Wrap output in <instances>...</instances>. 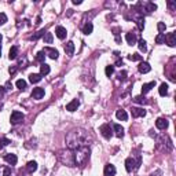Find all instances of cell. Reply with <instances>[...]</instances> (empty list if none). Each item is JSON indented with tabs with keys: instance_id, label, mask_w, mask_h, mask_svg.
<instances>
[{
	"instance_id": "cell-1",
	"label": "cell",
	"mask_w": 176,
	"mask_h": 176,
	"mask_svg": "<svg viewBox=\"0 0 176 176\" xmlns=\"http://www.w3.org/2000/svg\"><path fill=\"white\" fill-rule=\"evenodd\" d=\"M88 134L87 131L81 128H77V129H73L66 136V145L70 150H76L79 147H84V146L88 145Z\"/></svg>"
},
{
	"instance_id": "cell-2",
	"label": "cell",
	"mask_w": 176,
	"mask_h": 176,
	"mask_svg": "<svg viewBox=\"0 0 176 176\" xmlns=\"http://www.w3.org/2000/svg\"><path fill=\"white\" fill-rule=\"evenodd\" d=\"M74 160H76V165L79 167H84L87 161L90 160V147L84 146V147H79L74 150Z\"/></svg>"
},
{
	"instance_id": "cell-3",
	"label": "cell",
	"mask_w": 176,
	"mask_h": 176,
	"mask_svg": "<svg viewBox=\"0 0 176 176\" xmlns=\"http://www.w3.org/2000/svg\"><path fill=\"white\" fill-rule=\"evenodd\" d=\"M59 161L62 164L68 165V167H76V160H74V150H62L59 151V156H58Z\"/></svg>"
},
{
	"instance_id": "cell-4",
	"label": "cell",
	"mask_w": 176,
	"mask_h": 176,
	"mask_svg": "<svg viewBox=\"0 0 176 176\" xmlns=\"http://www.w3.org/2000/svg\"><path fill=\"white\" fill-rule=\"evenodd\" d=\"M99 131H101L102 136H103L105 139H110V138L113 136V127L110 125V124H103V125H101Z\"/></svg>"
},
{
	"instance_id": "cell-5",
	"label": "cell",
	"mask_w": 176,
	"mask_h": 176,
	"mask_svg": "<svg viewBox=\"0 0 176 176\" xmlns=\"http://www.w3.org/2000/svg\"><path fill=\"white\" fill-rule=\"evenodd\" d=\"M24 118H25L24 113H21V112H18V110H15V112H13V113H11L10 123L13 124V125H16V124L22 123V121H24Z\"/></svg>"
},
{
	"instance_id": "cell-6",
	"label": "cell",
	"mask_w": 176,
	"mask_h": 176,
	"mask_svg": "<svg viewBox=\"0 0 176 176\" xmlns=\"http://www.w3.org/2000/svg\"><path fill=\"white\" fill-rule=\"evenodd\" d=\"M125 169L127 172H132V170H136V162L132 157H128L125 160Z\"/></svg>"
},
{
	"instance_id": "cell-7",
	"label": "cell",
	"mask_w": 176,
	"mask_h": 176,
	"mask_svg": "<svg viewBox=\"0 0 176 176\" xmlns=\"http://www.w3.org/2000/svg\"><path fill=\"white\" fill-rule=\"evenodd\" d=\"M43 52L44 54H47L51 59H58V57H59V52L57 51V50H54V48H51V47H46V48L43 50Z\"/></svg>"
},
{
	"instance_id": "cell-8",
	"label": "cell",
	"mask_w": 176,
	"mask_h": 176,
	"mask_svg": "<svg viewBox=\"0 0 176 176\" xmlns=\"http://www.w3.org/2000/svg\"><path fill=\"white\" fill-rule=\"evenodd\" d=\"M165 41L169 47H175L176 46V35L175 32H170L168 35H165Z\"/></svg>"
},
{
	"instance_id": "cell-9",
	"label": "cell",
	"mask_w": 176,
	"mask_h": 176,
	"mask_svg": "<svg viewBox=\"0 0 176 176\" xmlns=\"http://www.w3.org/2000/svg\"><path fill=\"white\" fill-rule=\"evenodd\" d=\"M168 124H169V123H168L167 118H162V117L157 118V121H156V127L158 129H161V131H162V129H167L168 128Z\"/></svg>"
},
{
	"instance_id": "cell-10",
	"label": "cell",
	"mask_w": 176,
	"mask_h": 176,
	"mask_svg": "<svg viewBox=\"0 0 176 176\" xmlns=\"http://www.w3.org/2000/svg\"><path fill=\"white\" fill-rule=\"evenodd\" d=\"M105 176H114L116 175V167L113 164H106L105 165Z\"/></svg>"
},
{
	"instance_id": "cell-11",
	"label": "cell",
	"mask_w": 176,
	"mask_h": 176,
	"mask_svg": "<svg viewBox=\"0 0 176 176\" xmlns=\"http://www.w3.org/2000/svg\"><path fill=\"white\" fill-rule=\"evenodd\" d=\"M43 96H44V88H40V87L33 88V91H32V98L33 99H41Z\"/></svg>"
},
{
	"instance_id": "cell-12",
	"label": "cell",
	"mask_w": 176,
	"mask_h": 176,
	"mask_svg": "<svg viewBox=\"0 0 176 176\" xmlns=\"http://www.w3.org/2000/svg\"><path fill=\"white\" fill-rule=\"evenodd\" d=\"M55 35H57L58 38H61V40H63V38L66 37V35H68V32H66V29L63 26H57V29H55Z\"/></svg>"
},
{
	"instance_id": "cell-13",
	"label": "cell",
	"mask_w": 176,
	"mask_h": 176,
	"mask_svg": "<svg viewBox=\"0 0 176 176\" xmlns=\"http://www.w3.org/2000/svg\"><path fill=\"white\" fill-rule=\"evenodd\" d=\"M138 70L140 72V73H148V72L151 70V66H150V63H147V62H140L139 63V66H138Z\"/></svg>"
},
{
	"instance_id": "cell-14",
	"label": "cell",
	"mask_w": 176,
	"mask_h": 176,
	"mask_svg": "<svg viewBox=\"0 0 176 176\" xmlns=\"http://www.w3.org/2000/svg\"><path fill=\"white\" fill-rule=\"evenodd\" d=\"M125 40L127 43L129 44V46H135L136 44V35H135L134 32H129L125 35Z\"/></svg>"
},
{
	"instance_id": "cell-15",
	"label": "cell",
	"mask_w": 176,
	"mask_h": 176,
	"mask_svg": "<svg viewBox=\"0 0 176 176\" xmlns=\"http://www.w3.org/2000/svg\"><path fill=\"white\" fill-rule=\"evenodd\" d=\"M79 106H80L79 99H73L70 103L66 105V110H68V112H74V110H77V107H79Z\"/></svg>"
},
{
	"instance_id": "cell-16",
	"label": "cell",
	"mask_w": 176,
	"mask_h": 176,
	"mask_svg": "<svg viewBox=\"0 0 176 176\" xmlns=\"http://www.w3.org/2000/svg\"><path fill=\"white\" fill-rule=\"evenodd\" d=\"M146 116V110L140 109V107H132V117H145Z\"/></svg>"
},
{
	"instance_id": "cell-17",
	"label": "cell",
	"mask_w": 176,
	"mask_h": 176,
	"mask_svg": "<svg viewBox=\"0 0 176 176\" xmlns=\"http://www.w3.org/2000/svg\"><path fill=\"white\" fill-rule=\"evenodd\" d=\"M4 160H6V162H8L10 165H15V164H16V161H18L16 156H15V154H13V153L6 154V156H4Z\"/></svg>"
},
{
	"instance_id": "cell-18",
	"label": "cell",
	"mask_w": 176,
	"mask_h": 176,
	"mask_svg": "<svg viewBox=\"0 0 176 176\" xmlns=\"http://www.w3.org/2000/svg\"><path fill=\"white\" fill-rule=\"evenodd\" d=\"M116 117H117L118 120H121V121L128 120V114H127V112L124 109H118L117 112H116Z\"/></svg>"
},
{
	"instance_id": "cell-19",
	"label": "cell",
	"mask_w": 176,
	"mask_h": 176,
	"mask_svg": "<svg viewBox=\"0 0 176 176\" xmlns=\"http://www.w3.org/2000/svg\"><path fill=\"white\" fill-rule=\"evenodd\" d=\"M156 87V81H150V82H146V84L142 85V95H145V94H147L148 91L151 90V88Z\"/></svg>"
},
{
	"instance_id": "cell-20",
	"label": "cell",
	"mask_w": 176,
	"mask_h": 176,
	"mask_svg": "<svg viewBox=\"0 0 176 176\" xmlns=\"http://www.w3.org/2000/svg\"><path fill=\"white\" fill-rule=\"evenodd\" d=\"M65 52L69 55V57H72L74 52V43L73 41H68V43L65 44Z\"/></svg>"
},
{
	"instance_id": "cell-21",
	"label": "cell",
	"mask_w": 176,
	"mask_h": 176,
	"mask_svg": "<svg viewBox=\"0 0 176 176\" xmlns=\"http://www.w3.org/2000/svg\"><path fill=\"white\" fill-rule=\"evenodd\" d=\"M26 170L29 173L36 172V170H37V162H36V161H29L26 164Z\"/></svg>"
},
{
	"instance_id": "cell-22",
	"label": "cell",
	"mask_w": 176,
	"mask_h": 176,
	"mask_svg": "<svg viewBox=\"0 0 176 176\" xmlns=\"http://www.w3.org/2000/svg\"><path fill=\"white\" fill-rule=\"evenodd\" d=\"M113 131L116 132V135H117L118 138L124 136V128L120 125V124H114V125H113Z\"/></svg>"
},
{
	"instance_id": "cell-23",
	"label": "cell",
	"mask_w": 176,
	"mask_h": 176,
	"mask_svg": "<svg viewBox=\"0 0 176 176\" xmlns=\"http://www.w3.org/2000/svg\"><path fill=\"white\" fill-rule=\"evenodd\" d=\"M92 30H94V25L91 24V22H87V24L82 26V33H84V35H91Z\"/></svg>"
},
{
	"instance_id": "cell-24",
	"label": "cell",
	"mask_w": 176,
	"mask_h": 176,
	"mask_svg": "<svg viewBox=\"0 0 176 176\" xmlns=\"http://www.w3.org/2000/svg\"><path fill=\"white\" fill-rule=\"evenodd\" d=\"M143 6H145V11H146V13H153V11L157 10V6L154 4V3H151V2L145 3Z\"/></svg>"
},
{
	"instance_id": "cell-25",
	"label": "cell",
	"mask_w": 176,
	"mask_h": 176,
	"mask_svg": "<svg viewBox=\"0 0 176 176\" xmlns=\"http://www.w3.org/2000/svg\"><path fill=\"white\" fill-rule=\"evenodd\" d=\"M50 72H51L50 65H47V63H41V66H40V74L41 76H47Z\"/></svg>"
},
{
	"instance_id": "cell-26",
	"label": "cell",
	"mask_w": 176,
	"mask_h": 176,
	"mask_svg": "<svg viewBox=\"0 0 176 176\" xmlns=\"http://www.w3.org/2000/svg\"><path fill=\"white\" fill-rule=\"evenodd\" d=\"M16 57H18V47L13 46L10 48V52H8V58H10V59H15Z\"/></svg>"
},
{
	"instance_id": "cell-27",
	"label": "cell",
	"mask_w": 176,
	"mask_h": 176,
	"mask_svg": "<svg viewBox=\"0 0 176 176\" xmlns=\"http://www.w3.org/2000/svg\"><path fill=\"white\" fill-rule=\"evenodd\" d=\"M40 80H41V74H38V73H32L29 76V81L32 82V84L33 82H38Z\"/></svg>"
},
{
	"instance_id": "cell-28",
	"label": "cell",
	"mask_w": 176,
	"mask_h": 176,
	"mask_svg": "<svg viewBox=\"0 0 176 176\" xmlns=\"http://www.w3.org/2000/svg\"><path fill=\"white\" fill-rule=\"evenodd\" d=\"M158 92H160V95H161V96L167 95V94H168V84L162 82V84L160 85V88H158Z\"/></svg>"
},
{
	"instance_id": "cell-29",
	"label": "cell",
	"mask_w": 176,
	"mask_h": 176,
	"mask_svg": "<svg viewBox=\"0 0 176 176\" xmlns=\"http://www.w3.org/2000/svg\"><path fill=\"white\" fill-rule=\"evenodd\" d=\"M15 85H16V88H18V90H21V91L26 90V81H25V80H22V79H19L18 81L15 82Z\"/></svg>"
},
{
	"instance_id": "cell-30",
	"label": "cell",
	"mask_w": 176,
	"mask_h": 176,
	"mask_svg": "<svg viewBox=\"0 0 176 176\" xmlns=\"http://www.w3.org/2000/svg\"><path fill=\"white\" fill-rule=\"evenodd\" d=\"M43 40H44V43H46V44H51L52 40H54V37H52V33L46 32V35L43 36Z\"/></svg>"
},
{
	"instance_id": "cell-31",
	"label": "cell",
	"mask_w": 176,
	"mask_h": 176,
	"mask_svg": "<svg viewBox=\"0 0 176 176\" xmlns=\"http://www.w3.org/2000/svg\"><path fill=\"white\" fill-rule=\"evenodd\" d=\"M138 46H139V50H140L142 52H146V51H147V43H146L143 38H140V40H139Z\"/></svg>"
},
{
	"instance_id": "cell-32",
	"label": "cell",
	"mask_w": 176,
	"mask_h": 176,
	"mask_svg": "<svg viewBox=\"0 0 176 176\" xmlns=\"http://www.w3.org/2000/svg\"><path fill=\"white\" fill-rule=\"evenodd\" d=\"M156 43L157 44H164L165 43V33H158L156 36Z\"/></svg>"
},
{
	"instance_id": "cell-33",
	"label": "cell",
	"mask_w": 176,
	"mask_h": 176,
	"mask_svg": "<svg viewBox=\"0 0 176 176\" xmlns=\"http://www.w3.org/2000/svg\"><path fill=\"white\" fill-rule=\"evenodd\" d=\"M136 24H138V28H139V30H143V29H145V18H143V16H139V18H136Z\"/></svg>"
},
{
	"instance_id": "cell-34",
	"label": "cell",
	"mask_w": 176,
	"mask_h": 176,
	"mask_svg": "<svg viewBox=\"0 0 176 176\" xmlns=\"http://www.w3.org/2000/svg\"><path fill=\"white\" fill-rule=\"evenodd\" d=\"M44 59H46V54H44L43 51H40V52H37V54H36V61H37V62L44 63Z\"/></svg>"
},
{
	"instance_id": "cell-35",
	"label": "cell",
	"mask_w": 176,
	"mask_h": 176,
	"mask_svg": "<svg viewBox=\"0 0 176 176\" xmlns=\"http://www.w3.org/2000/svg\"><path fill=\"white\" fill-rule=\"evenodd\" d=\"M10 139H7V138H2V139H0V150H3V148L6 147V146H8L10 145Z\"/></svg>"
},
{
	"instance_id": "cell-36",
	"label": "cell",
	"mask_w": 176,
	"mask_h": 176,
	"mask_svg": "<svg viewBox=\"0 0 176 176\" xmlns=\"http://www.w3.org/2000/svg\"><path fill=\"white\" fill-rule=\"evenodd\" d=\"M134 101L136 102V103H139V105H146V103H147V101H146V98L143 95L142 96H135Z\"/></svg>"
},
{
	"instance_id": "cell-37",
	"label": "cell",
	"mask_w": 176,
	"mask_h": 176,
	"mask_svg": "<svg viewBox=\"0 0 176 176\" xmlns=\"http://www.w3.org/2000/svg\"><path fill=\"white\" fill-rule=\"evenodd\" d=\"M46 35V32H44V29H41V30H38L36 35H33L32 37H30V40H37V38H40V37H43V36Z\"/></svg>"
},
{
	"instance_id": "cell-38",
	"label": "cell",
	"mask_w": 176,
	"mask_h": 176,
	"mask_svg": "<svg viewBox=\"0 0 176 176\" xmlns=\"http://www.w3.org/2000/svg\"><path fill=\"white\" fill-rule=\"evenodd\" d=\"M105 73H106V76H107V77H110L113 73H114V66H113V65L106 66V69H105Z\"/></svg>"
},
{
	"instance_id": "cell-39",
	"label": "cell",
	"mask_w": 176,
	"mask_h": 176,
	"mask_svg": "<svg viewBox=\"0 0 176 176\" xmlns=\"http://www.w3.org/2000/svg\"><path fill=\"white\" fill-rule=\"evenodd\" d=\"M128 59H129V61H142V55H139V54L128 55Z\"/></svg>"
},
{
	"instance_id": "cell-40",
	"label": "cell",
	"mask_w": 176,
	"mask_h": 176,
	"mask_svg": "<svg viewBox=\"0 0 176 176\" xmlns=\"http://www.w3.org/2000/svg\"><path fill=\"white\" fill-rule=\"evenodd\" d=\"M157 29H158L160 33H164L165 29H167V25H165L164 22H158V25H157Z\"/></svg>"
},
{
	"instance_id": "cell-41",
	"label": "cell",
	"mask_w": 176,
	"mask_h": 176,
	"mask_svg": "<svg viewBox=\"0 0 176 176\" xmlns=\"http://www.w3.org/2000/svg\"><path fill=\"white\" fill-rule=\"evenodd\" d=\"M117 79L120 80V81H124V80L127 79V72H125V70L120 72V73H118V77H117Z\"/></svg>"
},
{
	"instance_id": "cell-42",
	"label": "cell",
	"mask_w": 176,
	"mask_h": 176,
	"mask_svg": "<svg viewBox=\"0 0 176 176\" xmlns=\"http://www.w3.org/2000/svg\"><path fill=\"white\" fill-rule=\"evenodd\" d=\"M7 22V15L4 13H0V25H4Z\"/></svg>"
},
{
	"instance_id": "cell-43",
	"label": "cell",
	"mask_w": 176,
	"mask_h": 176,
	"mask_svg": "<svg viewBox=\"0 0 176 176\" xmlns=\"http://www.w3.org/2000/svg\"><path fill=\"white\" fill-rule=\"evenodd\" d=\"M3 176H11V169L8 167H6L4 169H3Z\"/></svg>"
},
{
	"instance_id": "cell-44",
	"label": "cell",
	"mask_w": 176,
	"mask_h": 176,
	"mask_svg": "<svg viewBox=\"0 0 176 176\" xmlns=\"http://www.w3.org/2000/svg\"><path fill=\"white\" fill-rule=\"evenodd\" d=\"M16 69H18V68H16V66H11V68L8 69V72H10V74H11V76H14V74L16 73Z\"/></svg>"
},
{
	"instance_id": "cell-45",
	"label": "cell",
	"mask_w": 176,
	"mask_h": 176,
	"mask_svg": "<svg viewBox=\"0 0 176 176\" xmlns=\"http://www.w3.org/2000/svg\"><path fill=\"white\" fill-rule=\"evenodd\" d=\"M11 88H13V84H11V81H7V82H6L4 90H6V91H10Z\"/></svg>"
},
{
	"instance_id": "cell-46",
	"label": "cell",
	"mask_w": 176,
	"mask_h": 176,
	"mask_svg": "<svg viewBox=\"0 0 176 176\" xmlns=\"http://www.w3.org/2000/svg\"><path fill=\"white\" fill-rule=\"evenodd\" d=\"M22 65H28V59H26L25 57H24V61L19 59V65H18V66H21V68H22Z\"/></svg>"
},
{
	"instance_id": "cell-47",
	"label": "cell",
	"mask_w": 176,
	"mask_h": 176,
	"mask_svg": "<svg viewBox=\"0 0 176 176\" xmlns=\"http://www.w3.org/2000/svg\"><path fill=\"white\" fill-rule=\"evenodd\" d=\"M4 94H6V90H4V87H0V99L4 96Z\"/></svg>"
},
{
	"instance_id": "cell-48",
	"label": "cell",
	"mask_w": 176,
	"mask_h": 176,
	"mask_svg": "<svg viewBox=\"0 0 176 176\" xmlns=\"http://www.w3.org/2000/svg\"><path fill=\"white\" fill-rule=\"evenodd\" d=\"M160 175H161V170H157V172H153V173H151L150 176H160Z\"/></svg>"
},
{
	"instance_id": "cell-49",
	"label": "cell",
	"mask_w": 176,
	"mask_h": 176,
	"mask_svg": "<svg viewBox=\"0 0 176 176\" xmlns=\"http://www.w3.org/2000/svg\"><path fill=\"white\" fill-rule=\"evenodd\" d=\"M168 6H169V7L172 8V10H173V8L176 7V4H175V3H172V2H169V3H168Z\"/></svg>"
},
{
	"instance_id": "cell-50",
	"label": "cell",
	"mask_w": 176,
	"mask_h": 176,
	"mask_svg": "<svg viewBox=\"0 0 176 176\" xmlns=\"http://www.w3.org/2000/svg\"><path fill=\"white\" fill-rule=\"evenodd\" d=\"M81 0H73V4H81Z\"/></svg>"
},
{
	"instance_id": "cell-51",
	"label": "cell",
	"mask_w": 176,
	"mask_h": 176,
	"mask_svg": "<svg viewBox=\"0 0 176 176\" xmlns=\"http://www.w3.org/2000/svg\"><path fill=\"white\" fill-rule=\"evenodd\" d=\"M40 22H41V18H40V16H37V19H36V25H38Z\"/></svg>"
},
{
	"instance_id": "cell-52",
	"label": "cell",
	"mask_w": 176,
	"mask_h": 176,
	"mask_svg": "<svg viewBox=\"0 0 176 176\" xmlns=\"http://www.w3.org/2000/svg\"><path fill=\"white\" fill-rule=\"evenodd\" d=\"M2 40H3V36H2V35H0V43H2Z\"/></svg>"
},
{
	"instance_id": "cell-53",
	"label": "cell",
	"mask_w": 176,
	"mask_h": 176,
	"mask_svg": "<svg viewBox=\"0 0 176 176\" xmlns=\"http://www.w3.org/2000/svg\"><path fill=\"white\" fill-rule=\"evenodd\" d=\"M0 57H2V46H0Z\"/></svg>"
}]
</instances>
